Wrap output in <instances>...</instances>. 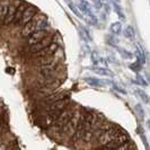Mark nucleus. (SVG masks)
Returning a JSON list of instances; mask_svg holds the SVG:
<instances>
[{"label":"nucleus","instance_id":"obj_1","mask_svg":"<svg viewBox=\"0 0 150 150\" xmlns=\"http://www.w3.org/2000/svg\"><path fill=\"white\" fill-rule=\"evenodd\" d=\"M123 132H124L123 129L120 128L119 125L112 123L110 128L106 129L105 131L98 137V139L96 141H97V143L99 146H105V144H107L110 141H112L115 137H117V135L121 134V133H123Z\"/></svg>","mask_w":150,"mask_h":150},{"label":"nucleus","instance_id":"obj_2","mask_svg":"<svg viewBox=\"0 0 150 150\" xmlns=\"http://www.w3.org/2000/svg\"><path fill=\"white\" fill-rule=\"evenodd\" d=\"M45 22L44 17H38V16H34L30 22H27L25 25H23V28H22V36L24 38H28L30 34L33 32L38 28V26L41 25V23Z\"/></svg>","mask_w":150,"mask_h":150},{"label":"nucleus","instance_id":"obj_3","mask_svg":"<svg viewBox=\"0 0 150 150\" xmlns=\"http://www.w3.org/2000/svg\"><path fill=\"white\" fill-rule=\"evenodd\" d=\"M79 120H80V112L76 110L75 114L72 115V117L68 121V123L62 127V134L67 135V137H72L74 133H75L76 129H77V125L79 123Z\"/></svg>","mask_w":150,"mask_h":150},{"label":"nucleus","instance_id":"obj_4","mask_svg":"<svg viewBox=\"0 0 150 150\" xmlns=\"http://www.w3.org/2000/svg\"><path fill=\"white\" fill-rule=\"evenodd\" d=\"M76 110L75 108H71V107H66L61 111L60 115L58 116V119L55 120V122L53 123V125L57 129H62V127H64L68 123V121L72 117V115L75 114Z\"/></svg>","mask_w":150,"mask_h":150},{"label":"nucleus","instance_id":"obj_5","mask_svg":"<svg viewBox=\"0 0 150 150\" xmlns=\"http://www.w3.org/2000/svg\"><path fill=\"white\" fill-rule=\"evenodd\" d=\"M128 141H130V137H129V135L125 133V131H124L123 133H121V134H119L117 137H115L112 141H110L107 144H105V146H100V147L105 150L114 149V148L119 147V146L123 144V143L128 142Z\"/></svg>","mask_w":150,"mask_h":150},{"label":"nucleus","instance_id":"obj_6","mask_svg":"<svg viewBox=\"0 0 150 150\" xmlns=\"http://www.w3.org/2000/svg\"><path fill=\"white\" fill-rule=\"evenodd\" d=\"M38 13V8L34 7V6H30V5H28V6L26 7V9L24 10L22 17H21V19H19L18 25H25L27 22H30V19L36 15Z\"/></svg>","mask_w":150,"mask_h":150},{"label":"nucleus","instance_id":"obj_7","mask_svg":"<svg viewBox=\"0 0 150 150\" xmlns=\"http://www.w3.org/2000/svg\"><path fill=\"white\" fill-rule=\"evenodd\" d=\"M68 104V99L64 98V99H61V100H57V102H53V103H50V104H45L43 110L45 112H53V111H62L63 108H66Z\"/></svg>","mask_w":150,"mask_h":150},{"label":"nucleus","instance_id":"obj_8","mask_svg":"<svg viewBox=\"0 0 150 150\" xmlns=\"http://www.w3.org/2000/svg\"><path fill=\"white\" fill-rule=\"evenodd\" d=\"M52 42H53L52 36L47 35V36L43 38L42 41H40V42H38V43H35V44H33V45H30L27 51L30 53H32V54H34V53L41 51L42 49H44L45 46H47V45L50 44V43H52Z\"/></svg>","mask_w":150,"mask_h":150},{"label":"nucleus","instance_id":"obj_9","mask_svg":"<svg viewBox=\"0 0 150 150\" xmlns=\"http://www.w3.org/2000/svg\"><path fill=\"white\" fill-rule=\"evenodd\" d=\"M58 49H59V45L57 44V43H54V42H52V43H50L47 46H45L44 49H42L41 51L34 53V59L35 58H41V57L53 55L54 53L58 51Z\"/></svg>","mask_w":150,"mask_h":150},{"label":"nucleus","instance_id":"obj_10","mask_svg":"<svg viewBox=\"0 0 150 150\" xmlns=\"http://www.w3.org/2000/svg\"><path fill=\"white\" fill-rule=\"evenodd\" d=\"M47 35H49L47 30H42V28H41V30H36L35 32H33L30 36H28L27 43H28V45L35 44V43H38V42H40V41H42L44 38H46Z\"/></svg>","mask_w":150,"mask_h":150},{"label":"nucleus","instance_id":"obj_11","mask_svg":"<svg viewBox=\"0 0 150 150\" xmlns=\"http://www.w3.org/2000/svg\"><path fill=\"white\" fill-rule=\"evenodd\" d=\"M68 95L67 93H64V91H61V93H51V94H49L47 96H45L44 98H42L41 99V103L42 104H50V103H53V102H57V100H61V99H64V98H67Z\"/></svg>","mask_w":150,"mask_h":150},{"label":"nucleus","instance_id":"obj_12","mask_svg":"<svg viewBox=\"0 0 150 150\" xmlns=\"http://www.w3.org/2000/svg\"><path fill=\"white\" fill-rule=\"evenodd\" d=\"M53 63H57V59L53 55H47V57H41V58H35L34 59V64L42 67V66H50Z\"/></svg>","mask_w":150,"mask_h":150},{"label":"nucleus","instance_id":"obj_13","mask_svg":"<svg viewBox=\"0 0 150 150\" xmlns=\"http://www.w3.org/2000/svg\"><path fill=\"white\" fill-rule=\"evenodd\" d=\"M15 11L16 7L14 5H9L7 8V13L4 16V19H2V24L4 25H10L14 23V18H15Z\"/></svg>","mask_w":150,"mask_h":150},{"label":"nucleus","instance_id":"obj_14","mask_svg":"<svg viewBox=\"0 0 150 150\" xmlns=\"http://www.w3.org/2000/svg\"><path fill=\"white\" fill-rule=\"evenodd\" d=\"M28 5L26 4V2H21L19 4V6L18 7H16V11H15V18H14V23L13 24H16V25H18V23H19V19H21V17H22L23 13H24V10L26 9Z\"/></svg>","mask_w":150,"mask_h":150},{"label":"nucleus","instance_id":"obj_15","mask_svg":"<svg viewBox=\"0 0 150 150\" xmlns=\"http://www.w3.org/2000/svg\"><path fill=\"white\" fill-rule=\"evenodd\" d=\"M85 81L89 83L90 86H96V87H102V86L111 83L110 80H102V79H97V78H86Z\"/></svg>","mask_w":150,"mask_h":150},{"label":"nucleus","instance_id":"obj_16","mask_svg":"<svg viewBox=\"0 0 150 150\" xmlns=\"http://www.w3.org/2000/svg\"><path fill=\"white\" fill-rule=\"evenodd\" d=\"M135 57H137V61L140 62L141 64H143L146 62V55H144V52H143L141 45L137 44V50H135Z\"/></svg>","mask_w":150,"mask_h":150},{"label":"nucleus","instance_id":"obj_17","mask_svg":"<svg viewBox=\"0 0 150 150\" xmlns=\"http://www.w3.org/2000/svg\"><path fill=\"white\" fill-rule=\"evenodd\" d=\"M93 71H95L96 74L100 76H108V77H113L114 76L112 71L110 69H107L106 67H95L93 68Z\"/></svg>","mask_w":150,"mask_h":150},{"label":"nucleus","instance_id":"obj_18","mask_svg":"<svg viewBox=\"0 0 150 150\" xmlns=\"http://www.w3.org/2000/svg\"><path fill=\"white\" fill-rule=\"evenodd\" d=\"M124 35H125V38H130V40H133L135 36V30L134 28L132 27V26H128L125 30H124Z\"/></svg>","mask_w":150,"mask_h":150},{"label":"nucleus","instance_id":"obj_19","mask_svg":"<svg viewBox=\"0 0 150 150\" xmlns=\"http://www.w3.org/2000/svg\"><path fill=\"white\" fill-rule=\"evenodd\" d=\"M138 134L141 137V139H142V142L144 144V147H146V149L147 150H150L149 148V144L147 142V138H146V134H144V132H143V129L140 127V128H138Z\"/></svg>","mask_w":150,"mask_h":150},{"label":"nucleus","instance_id":"obj_20","mask_svg":"<svg viewBox=\"0 0 150 150\" xmlns=\"http://www.w3.org/2000/svg\"><path fill=\"white\" fill-rule=\"evenodd\" d=\"M121 30H122V25L121 23H113L111 25V32L113 34H120Z\"/></svg>","mask_w":150,"mask_h":150},{"label":"nucleus","instance_id":"obj_21","mask_svg":"<svg viewBox=\"0 0 150 150\" xmlns=\"http://www.w3.org/2000/svg\"><path fill=\"white\" fill-rule=\"evenodd\" d=\"M134 110H135V113H137V115L140 117V120L143 121V119H144V111H143L142 106L140 105V104H138V105H135Z\"/></svg>","mask_w":150,"mask_h":150},{"label":"nucleus","instance_id":"obj_22","mask_svg":"<svg viewBox=\"0 0 150 150\" xmlns=\"http://www.w3.org/2000/svg\"><path fill=\"white\" fill-rule=\"evenodd\" d=\"M129 68L132 70V71H134V72H139L140 70H141V68H142V64L140 63V62H138V61H135L133 63H131Z\"/></svg>","mask_w":150,"mask_h":150},{"label":"nucleus","instance_id":"obj_23","mask_svg":"<svg viewBox=\"0 0 150 150\" xmlns=\"http://www.w3.org/2000/svg\"><path fill=\"white\" fill-rule=\"evenodd\" d=\"M135 94L139 96V97L142 99L144 103H148V95L141 89H135Z\"/></svg>","mask_w":150,"mask_h":150},{"label":"nucleus","instance_id":"obj_24","mask_svg":"<svg viewBox=\"0 0 150 150\" xmlns=\"http://www.w3.org/2000/svg\"><path fill=\"white\" fill-rule=\"evenodd\" d=\"M119 50V52L121 53V55L124 58V59H131L132 58V54L130 52H128V51H125L124 49H117Z\"/></svg>","mask_w":150,"mask_h":150},{"label":"nucleus","instance_id":"obj_25","mask_svg":"<svg viewBox=\"0 0 150 150\" xmlns=\"http://www.w3.org/2000/svg\"><path fill=\"white\" fill-rule=\"evenodd\" d=\"M106 41H107V43H110L111 45L117 44V38H115L114 36H106Z\"/></svg>","mask_w":150,"mask_h":150},{"label":"nucleus","instance_id":"obj_26","mask_svg":"<svg viewBox=\"0 0 150 150\" xmlns=\"http://www.w3.org/2000/svg\"><path fill=\"white\" fill-rule=\"evenodd\" d=\"M137 83H140L141 86H147V81H146V80L143 79L142 76H140V75L137 76Z\"/></svg>","mask_w":150,"mask_h":150},{"label":"nucleus","instance_id":"obj_27","mask_svg":"<svg viewBox=\"0 0 150 150\" xmlns=\"http://www.w3.org/2000/svg\"><path fill=\"white\" fill-rule=\"evenodd\" d=\"M113 88H114V89H116L117 91H120L121 94H123V95H127V91H125V90L123 89V88H121V87H119V86H117L116 83H113Z\"/></svg>","mask_w":150,"mask_h":150},{"label":"nucleus","instance_id":"obj_28","mask_svg":"<svg viewBox=\"0 0 150 150\" xmlns=\"http://www.w3.org/2000/svg\"><path fill=\"white\" fill-rule=\"evenodd\" d=\"M94 2H95V5H96L97 8H100L103 6V1L102 0H94Z\"/></svg>","mask_w":150,"mask_h":150},{"label":"nucleus","instance_id":"obj_29","mask_svg":"<svg viewBox=\"0 0 150 150\" xmlns=\"http://www.w3.org/2000/svg\"><path fill=\"white\" fill-rule=\"evenodd\" d=\"M0 150H7V147H6L5 144L1 143V144H0Z\"/></svg>","mask_w":150,"mask_h":150},{"label":"nucleus","instance_id":"obj_30","mask_svg":"<svg viewBox=\"0 0 150 150\" xmlns=\"http://www.w3.org/2000/svg\"><path fill=\"white\" fill-rule=\"evenodd\" d=\"M2 132H4V128H2L1 125H0V135L2 134Z\"/></svg>","mask_w":150,"mask_h":150},{"label":"nucleus","instance_id":"obj_31","mask_svg":"<svg viewBox=\"0 0 150 150\" xmlns=\"http://www.w3.org/2000/svg\"><path fill=\"white\" fill-rule=\"evenodd\" d=\"M147 125H148V128L150 129V120L148 121V122H147Z\"/></svg>","mask_w":150,"mask_h":150},{"label":"nucleus","instance_id":"obj_32","mask_svg":"<svg viewBox=\"0 0 150 150\" xmlns=\"http://www.w3.org/2000/svg\"><path fill=\"white\" fill-rule=\"evenodd\" d=\"M148 103L150 104V97H148Z\"/></svg>","mask_w":150,"mask_h":150},{"label":"nucleus","instance_id":"obj_33","mask_svg":"<svg viewBox=\"0 0 150 150\" xmlns=\"http://www.w3.org/2000/svg\"><path fill=\"white\" fill-rule=\"evenodd\" d=\"M102 1H103V4H104V2H106V1H107V0H102Z\"/></svg>","mask_w":150,"mask_h":150}]
</instances>
